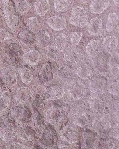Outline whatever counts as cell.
Instances as JSON below:
<instances>
[{"mask_svg": "<svg viewBox=\"0 0 119 149\" xmlns=\"http://www.w3.org/2000/svg\"><path fill=\"white\" fill-rule=\"evenodd\" d=\"M3 9L7 26L12 29L17 28L20 24V19L11 0H3Z\"/></svg>", "mask_w": 119, "mask_h": 149, "instance_id": "1", "label": "cell"}, {"mask_svg": "<svg viewBox=\"0 0 119 149\" xmlns=\"http://www.w3.org/2000/svg\"><path fill=\"white\" fill-rule=\"evenodd\" d=\"M46 119L49 123L56 127H60L66 123L67 117L65 112L60 107L52 106L46 112Z\"/></svg>", "mask_w": 119, "mask_h": 149, "instance_id": "2", "label": "cell"}, {"mask_svg": "<svg viewBox=\"0 0 119 149\" xmlns=\"http://www.w3.org/2000/svg\"><path fill=\"white\" fill-rule=\"evenodd\" d=\"M88 17L85 9L76 6L72 8L70 16V23L79 28H84L88 24Z\"/></svg>", "mask_w": 119, "mask_h": 149, "instance_id": "3", "label": "cell"}, {"mask_svg": "<svg viewBox=\"0 0 119 149\" xmlns=\"http://www.w3.org/2000/svg\"><path fill=\"white\" fill-rule=\"evenodd\" d=\"M18 133V129L11 122L7 121L0 126V138L6 144L15 141Z\"/></svg>", "mask_w": 119, "mask_h": 149, "instance_id": "4", "label": "cell"}, {"mask_svg": "<svg viewBox=\"0 0 119 149\" xmlns=\"http://www.w3.org/2000/svg\"><path fill=\"white\" fill-rule=\"evenodd\" d=\"M11 116L13 120L19 124L26 123L30 118V112L26 108L15 107L11 110Z\"/></svg>", "mask_w": 119, "mask_h": 149, "instance_id": "5", "label": "cell"}, {"mask_svg": "<svg viewBox=\"0 0 119 149\" xmlns=\"http://www.w3.org/2000/svg\"><path fill=\"white\" fill-rule=\"evenodd\" d=\"M63 139L70 144L76 143L79 138V132L75 127L72 126H65L60 132Z\"/></svg>", "mask_w": 119, "mask_h": 149, "instance_id": "6", "label": "cell"}, {"mask_svg": "<svg viewBox=\"0 0 119 149\" xmlns=\"http://www.w3.org/2000/svg\"><path fill=\"white\" fill-rule=\"evenodd\" d=\"M69 92L72 98L74 100H79L85 96L87 89L85 85L82 83L76 81L71 84Z\"/></svg>", "mask_w": 119, "mask_h": 149, "instance_id": "7", "label": "cell"}, {"mask_svg": "<svg viewBox=\"0 0 119 149\" xmlns=\"http://www.w3.org/2000/svg\"><path fill=\"white\" fill-rule=\"evenodd\" d=\"M57 137L55 130L49 127L44 130L42 137L40 138L41 144L45 146H49L53 145L56 143Z\"/></svg>", "mask_w": 119, "mask_h": 149, "instance_id": "8", "label": "cell"}, {"mask_svg": "<svg viewBox=\"0 0 119 149\" xmlns=\"http://www.w3.org/2000/svg\"><path fill=\"white\" fill-rule=\"evenodd\" d=\"M47 23L54 31H58L66 28L67 22L63 17L54 16L47 19Z\"/></svg>", "mask_w": 119, "mask_h": 149, "instance_id": "9", "label": "cell"}, {"mask_svg": "<svg viewBox=\"0 0 119 149\" xmlns=\"http://www.w3.org/2000/svg\"><path fill=\"white\" fill-rule=\"evenodd\" d=\"M110 6V0H92L89 6L90 11L94 14H101Z\"/></svg>", "mask_w": 119, "mask_h": 149, "instance_id": "10", "label": "cell"}, {"mask_svg": "<svg viewBox=\"0 0 119 149\" xmlns=\"http://www.w3.org/2000/svg\"><path fill=\"white\" fill-rule=\"evenodd\" d=\"M88 31L91 36H100L103 35V27L102 20L98 17L90 20L88 25Z\"/></svg>", "mask_w": 119, "mask_h": 149, "instance_id": "11", "label": "cell"}, {"mask_svg": "<svg viewBox=\"0 0 119 149\" xmlns=\"http://www.w3.org/2000/svg\"><path fill=\"white\" fill-rule=\"evenodd\" d=\"M2 79L6 86L9 88L14 87L16 85L18 81L16 73L9 68L3 70L2 73Z\"/></svg>", "mask_w": 119, "mask_h": 149, "instance_id": "12", "label": "cell"}, {"mask_svg": "<svg viewBox=\"0 0 119 149\" xmlns=\"http://www.w3.org/2000/svg\"><path fill=\"white\" fill-rule=\"evenodd\" d=\"M46 94L47 99L54 100L63 97L64 96V91L61 85L54 84L47 88Z\"/></svg>", "mask_w": 119, "mask_h": 149, "instance_id": "13", "label": "cell"}, {"mask_svg": "<svg viewBox=\"0 0 119 149\" xmlns=\"http://www.w3.org/2000/svg\"><path fill=\"white\" fill-rule=\"evenodd\" d=\"M31 98V92L28 88L23 86L17 88L16 92L15 99L20 104L26 105L29 103Z\"/></svg>", "mask_w": 119, "mask_h": 149, "instance_id": "14", "label": "cell"}, {"mask_svg": "<svg viewBox=\"0 0 119 149\" xmlns=\"http://www.w3.org/2000/svg\"><path fill=\"white\" fill-rule=\"evenodd\" d=\"M82 146L86 149H93L97 145L96 137L94 133L92 132H85L82 136Z\"/></svg>", "mask_w": 119, "mask_h": 149, "instance_id": "15", "label": "cell"}, {"mask_svg": "<svg viewBox=\"0 0 119 149\" xmlns=\"http://www.w3.org/2000/svg\"><path fill=\"white\" fill-rule=\"evenodd\" d=\"M22 58L25 63L31 66H35L37 65L40 62L41 54L37 50H30L24 54Z\"/></svg>", "mask_w": 119, "mask_h": 149, "instance_id": "16", "label": "cell"}, {"mask_svg": "<svg viewBox=\"0 0 119 149\" xmlns=\"http://www.w3.org/2000/svg\"><path fill=\"white\" fill-rule=\"evenodd\" d=\"M34 10L39 16H44L51 9L49 0H36L33 4Z\"/></svg>", "mask_w": 119, "mask_h": 149, "instance_id": "17", "label": "cell"}, {"mask_svg": "<svg viewBox=\"0 0 119 149\" xmlns=\"http://www.w3.org/2000/svg\"><path fill=\"white\" fill-rule=\"evenodd\" d=\"M89 86L90 91L93 93H101L107 87V81L103 78H93L90 81Z\"/></svg>", "mask_w": 119, "mask_h": 149, "instance_id": "18", "label": "cell"}, {"mask_svg": "<svg viewBox=\"0 0 119 149\" xmlns=\"http://www.w3.org/2000/svg\"><path fill=\"white\" fill-rule=\"evenodd\" d=\"M35 132L32 128L29 126H24L18 130V136L19 138L25 141H31L35 138Z\"/></svg>", "mask_w": 119, "mask_h": 149, "instance_id": "19", "label": "cell"}, {"mask_svg": "<svg viewBox=\"0 0 119 149\" xmlns=\"http://www.w3.org/2000/svg\"><path fill=\"white\" fill-rule=\"evenodd\" d=\"M103 44L105 49L108 52H114L118 47V38L115 36H108L104 38Z\"/></svg>", "mask_w": 119, "mask_h": 149, "instance_id": "20", "label": "cell"}, {"mask_svg": "<svg viewBox=\"0 0 119 149\" xmlns=\"http://www.w3.org/2000/svg\"><path fill=\"white\" fill-rule=\"evenodd\" d=\"M77 109L74 118V123L81 127L86 126L88 124V118L86 115V109L84 106H80Z\"/></svg>", "mask_w": 119, "mask_h": 149, "instance_id": "21", "label": "cell"}, {"mask_svg": "<svg viewBox=\"0 0 119 149\" xmlns=\"http://www.w3.org/2000/svg\"><path fill=\"white\" fill-rule=\"evenodd\" d=\"M100 49L99 40L93 39L88 43L86 47V52L88 56L94 57L98 55Z\"/></svg>", "mask_w": 119, "mask_h": 149, "instance_id": "22", "label": "cell"}, {"mask_svg": "<svg viewBox=\"0 0 119 149\" xmlns=\"http://www.w3.org/2000/svg\"><path fill=\"white\" fill-rule=\"evenodd\" d=\"M119 17L117 13L111 12L109 13L106 24V31L108 32L113 31L118 26Z\"/></svg>", "mask_w": 119, "mask_h": 149, "instance_id": "23", "label": "cell"}, {"mask_svg": "<svg viewBox=\"0 0 119 149\" xmlns=\"http://www.w3.org/2000/svg\"><path fill=\"white\" fill-rule=\"evenodd\" d=\"M11 102V94L9 91L3 92L0 96V112H4L8 109Z\"/></svg>", "mask_w": 119, "mask_h": 149, "instance_id": "24", "label": "cell"}, {"mask_svg": "<svg viewBox=\"0 0 119 149\" xmlns=\"http://www.w3.org/2000/svg\"><path fill=\"white\" fill-rule=\"evenodd\" d=\"M76 74L80 78L83 79H88L92 75V70L90 67L86 63L81 64L76 69Z\"/></svg>", "mask_w": 119, "mask_h": 149, "instance_id": "25", "label": "cell"}, {"mask_svg": "<svg viewBox=\"0 0 119 149\" xmlns=\"http://www.w3.org/2000/svg\"><path fill=\"white\" fill-rule=\"evenodd\" d=\"M18 38L21 41L26 44H32L35 40L33 33L27 29L22 30L19 32Z\"/></svg>", "mask_w": 119, "mask_h": 149, "instance_id": "26", "label": "cell"}, {"mask_svg": "<svg viewBox=\"0 0 119 149\" xmlns=\"http://www.w3.org/2000/svg\"><path fill=\"white\" fill-rule=\"evenodd\" d=\"M68 43V38L64 33L58 35L54 40L55 48L60 52H63L66 49Z\"/></svg>", "mask_w": 119, "mask_h": 149, "instance_id": "27", "label": "cell"}, {"mask_svg": "<svg viewBox=\"0 0 119 149\" xmlns=\"http://www.w3.org/2000/svg\"><path fill=\"white\" fill-rule=\"evenodd\" d=\"M41 80L44 82H48L53 79V74L51 67L48 64L46 63L41 69L39 74Z\"/></svg>", "mask_w": 119, "mask_h": 149, "instance_id": "28", "label": "cell"}, {"mask_svg": "<svg viewBox=\"0 0 119 149\" xmlns=\"http://www.w3.org/2000/svg\"><path fill=\"white\" fill-rule=\"evenodd\" d=\"M21 80L23 83L29 84L33 79V73L31 70L27 68H23L20 70Z\"/></svg>", "mask_w": 119, "mask_h": 149, "instance_id": "29", "label": "cell"}, {"mask_svg": "<svg viewBox=\"0 0 119 149\" xmlns=\"http://www.w3.org/2000/svg\"><path fill=\"white\" fill-rule=\"evenodd\" d=\"M38 40L42 47H47L51 44V35L46 31H39L38 33Z\"/></svg>", "mask_w": 119, "mask_h": 149, "instance_id": "30", "label": "cell"}, {"mask_svg": "<svg viewBox=\"0 0 119 149\" xmlns=\"http://www.w3.org/2000/svg\"><path fill=\"white\" fill-rule=\"evenodd\" d=\"M28 27L33 33H38L40 31V23L39 20L35 17H29L27 20Z\"/></svg>", "mask_w": 119, "mask_h": 149, "instance_id": "31", "label": "cell"}, {"mask_svg": "<svg viewBox=\"0 0 119 149\" xmlns=\"http://www.w3.org/2000/svg\"><path fill=\"white\" fill-rule=\"evenodd\" d=\"M31 8V3L28 0H19L16 4V9L21 14H25L30 11Z\"/></svg>", "mask_w": 119, "mask_h": 149, "instance_id": "32", "label": "cell"}, {"mask_svg": "<svg viewBox=\"0 0 119 149\" xmlns=\"http://www.w3.org/2000/svg\"><path fill=\"white\" fill-rule=\"evenodd\" d=\"M64 57L68 62L71 64L79 62L81 58L79 54L74 51H67L64 54Z\"/></svg>", "mask_w": 119, "mask_h": 149, "instance_id": "33", "label": "cell"}, {"mask_svg": "<svg viewBox=\"0 0 119 149\" xmlns=\"http://www.w3.org/2000/svg\"><path fill=\"white\" fill-rule=\"evenodd\" d=\"M70 3L68 0H54V8L57 12H63L68 10Z\"/></svg>", "mask_w": 119, "mask_h": 149, "instance_id": "34", "label": "cell"}, {"mask_svg": "<svg viewBox=\"0 0 119 149\" xmlns=\"http://www.w3.org/2000/svg\"><path fill=\"white\" fill-rule=\"evenodd\" d=\"M94 65L95 68L101 72H104L107 68V63L105 58L101 56H95L94 60Z\"/></svg>", "mask_w": 119, "mask_h": 149, "instance_id": "35", "label": "cell"}, {"mask_svg": "<svg viewBox=\"0 0 119 149\" xmlns=\"http://www.w3.org/2000/svg\"><path fill=\"white\" fill-rule=\"evenodd\" d=\"M13 38V36L10 32L4 28L0 29V42H5Z\"/></svg>", "mask_w": 119, "mask_h": 149, "instance_id": "36", "label": "cell"}, {"mask_svg": "<svg viewBox=\"0 0 119 149\" xmlns=\"http://www.w3.org/2000/svg\"><path fill=\"white\" fill-rule=\"evenodd\" d=\"M83 33L81 32H74L71 35V41L72 45L75 46L78 45L82 39Z\"/></svg>", "mask_w": 119, "mask_h": 149, "instance_id": "37", "label": "cell"}, {"mask_svg": "<svg viewBox=\"0 0 119 149\" xmlns=\"http://www.w3.org/2000/svg\"><path fill=\"white\" fill-rule=\"evenodd\" d=\"M107 86L108 91L110 93L118 96V93H119V82H118V81H117V82H113L110 83Z\"/></svg>", "mask_w": 119, "mask_h": 149, "instance_id": "38", "label": "cell"}, {"mask_svg": "<svg viewBox=\"0 0 119 149\" xmlns=\"http://www.w3.org/2000/svg\"><path fill=\"white\" fill-rule=\"evenodd\" d=\"M59 74L61 78L66 79L71 77L72 72L68 67H63L59 71Z\"/></svg>", "mask_w": 119, "mask_h": 149, "instance_id": "39", "label": "cell"}, {"mask_svg": "<svg viewBox=\"0 0 119 149\" xmlns=\"http://www.w3.org/2000/svg\"><path fill=\"white\" fill-rule=\"evenodd\" d=\"M5 147L6 149H27L26 147L22 144L15 141L6 144Z\"/></svg>", "mask_w": 119, "mask_h": 149, "instance_id": "40", "label": "cell"}, {"mask_svg": "<svg viewBox=\"0 0 119 149\" xmlns=\"http://www.w3.org/2000/svg\"><path fill=\"white\" fill-rule=\"evenodd\" d=\"M109 141H103L100 142V147L101 149H111L113 147V144H111Z\"/></svg>", "mask_w": 119, "mask_h": 149, "instance_id": "41", "label": "cell"}, {"mask_svg": "<svg viewBox=\"0 0 119 149\" xmlns=\"http://www.w3.org/2000/svg\"><path fill=\"white\" fill-rule=\"evenodd\" d=\"M110 65L111 68V70L113 72L116 73V74L117 73L118 74V71H119V65L118 63H116V61H114V60H111L110 62Z\"/></svg>", "mask_w": 119, "mask_h": 149, "instance_id": "42", "label": "cell"}, {"mask_svg": "<svg viewBox=\"0 0 119 149\" xmlns=\"http://www.w3.org/2000/svg\"><path fill=\"white\" fill-rule=\"evenodd\" d=\"M47 56L49 58H50L52 59H56L57 57L55 53L54 52V51H52V50L49 51L47 53Z\"/></svg>", "mask_w": 119, "mask_h": 149, "instance_id": "43", "label": "cell"}, {"mask_svg": "<svg viewBox=\"0 0 119 149\" xmlns=\"http://www.w3.org/2000/svg\"><path fill=\"white\" fill-rule=\"evenodd\" d=\"M6 145V144L0 138V149H4Z\"/></svg>", "mask_w": 119, "mask_h": 149, "instance_id": "44", "label": "cell"}, {"mask_svg": "<svg viewBox=\"0 0 119 149\" xmlns=\"http://www.w3.org/2000/svg\"><path fill=\"white\" fill-rule=\"evenodd\" d=\"M32 149H46L45 147H43L42 146H35V147H33Z\"/></svg>", "mask_w": 119, "mask_h": 149, "instance_id": "45", "label": "cell"}, {"mask_svg": "<svg viewBox=\"0 0 119 149\" xmlns=\"http://www.w3.org/2000/svg\"><path fill=\"white\" fill-rule=\"evenodd\" d=\"M113 1L116 6H117V7L119 6V0H113Z\"/></svg>", "mask_w": 119, "mask_h": 149, "instance_id": "46", "label": "cell"}, {"mask_svg": "<svg viewBox=\"0 0 119 149\" xmlns=\"http://www.w3.org/2000/svg\"><path fill=\"white\" fill-rule=\"evenodd\" d=\"M56 149H68V148L66 147H64V146H62V147H59L58 148H57Z\"/></svg>", "mask_w": 119, "mask_h": 149, "instance_id": "47", "label": "cell"}, {"mask_svg": "<svg viewBox=\"0 0 119 149\" xmlns=\"http://www.w3.org/2000/svg\"><path fill=\"white\" fill-rule=\"evenodd\" d=\"M1 61H2V60H1V56L0 55V64H1Z\"/></svg>", "mask_w": 119, "mask_h": 149, "instance_id": "48", "label": "cell"}, {"mask_svg": "<svg viewBox=\"0 0 119 149\" xmlns=\"http://www.w3.org/2000/svg\"><path fill=\"white\" fill-rule=\"evenodd\" d=\"M1 88H2V84L0 82V89H1Z\"/></svg>", "mask_w": 119, "mask_h": 149, "instance_id": "49", "label": "cell"}, {"mask_svg": "<svg viewBox=\"0 0 119 149\" xmlns=\"http://www.w3.org/2000/svg\"><path fill=\"white\" fill-rule=\"evenodd\" d=\"M0 24H1V21H0Z\"/></svg>", "mask_w": 119, "mask_h": 149, "instance_id": "50", "label": "cell"}]
</instances>
